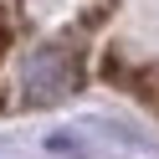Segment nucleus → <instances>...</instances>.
<instances>
[{
    "mask_svg": "<svg viewBox=\"0 0 159 159\" xmlns=\"http://www.w3.org/2000/svg\"><path fill=\"white\" fill-rule=\"evenodd\" d=\"M77 77H82L77 52H67V46H41V52H31V62H26V93H31L36 103H52V98L72 93Z\"/></svg>",
    "mask_w": 159,
    "mask_h": 159,
    "instance_id": "obj_1",
    "label": "nucleus"
},
{
    "mask_svg": "<svg viewBox=\"0 0 159 159\" xmlns=\"http://www.w3.org/2000/svg\"><path fill=\"white\" fill-rule=\"evenodd\" d=\"M144 98H149V103L159 108V77H149V93H144Z\"/></svg>",
    "mask_w": 159,
    "mask_h": 159,
    "instance_id": "obj_2",
    "label": "nucleus"
}]
</instances>
